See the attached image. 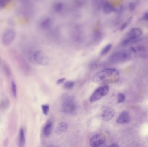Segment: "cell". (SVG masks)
<instances>
[{"label": "cell", "instance_id": "cell-28", "mask_svg": "<svg viewBox=\"0 0 148 147\" xmlns=\"http://www.w3.org/2000/svg\"><path fill=\"white\" fill-rule=\"evenodd\" d=\"M66 79L65 78H63L61 79H58L57 82H56V83L58 85L62 84L65 82Z\"/></svg>", "mask_w": 148, "mask_h": 147}, {"label": "cell", "instance_id": "cell-24", "mask_svg": "<svg viewBox=\"0 0 148 147\" xmlns=\"http://www.w3.org/2000/svg\"><path fill=\"white\" fill-rule=\"evenodd\" d=\"M11 0H0V9L4 8Z\"/></svg>", "mask_w": 148, "mask_h": 147}, {"label": "cell", "instance_id": "cell-25", "mask_svg": "<svg viewBox=\"0 0 148 147\" xmlns=\"http://www.w3.org/2000/svg\"><path fill=\"white\" fill-rule=\"evenodd\" d=\"M132 20V17H130L127 22L123 23V24L122 25V26H121L120 30H121V31H123L124 29H125V28L127 27V26H128L129 24L130 23V22H131Z\"/></svg>", "mask_w": 148, "mask_h": 147}, {"label": "cell", "instance_id": "cell-26", "mask_svg": "<svg viewBox=\"0 0 148 147\" xmlns=\"http://www.w3.org/2000/svg\"><path fill=\"white\" fill-rule=\"evenodd\" d=\"M3 67H4V70L6 72V74L8 75H9V76L11 75V71H10L9 67L7 65H5Z\"/></svg>", "mask_w": 148, "mask_h": 147}, {"label": "cell", "instance_id": "cell-5", "mask_svg": "<svg viewBox=\"0 0 148 147\" xmlns=\"http://www.w3.org/2000/svg\"><path fill=\"white\" fill-rule=\"evenodd\" d=\"M142 31L139 28H134L131 29L126 35L123 45H127L134 40L138 39L141 36Z\"/></svg>", "mask_w": 148, "mask_h": 147}, {"label": "cell", "instance_id": "cell-23", "mask_svg": "<svg viewBox=\"0 0 148 147\" xmlns=\"http://www.w3.org/2000/svg\"><path fill=\"white\" fill-rule=\"evenodd\" d=\"M102 38V34L100 31H97L94 34V40L96 41H99L101 40Z\"/></svg>", "mask_w": 148, "mask_h": 147}, {"label": "cell", "instance_id": "cell-19", "mask_svg": "<svg viewBox=\"0 0 148 147\" xmlns=\"http://www.w3.org/2000/svg\"><path fill=\"white\" fill-rule=\"evenodd\" d=\"M54 9L57 13L60 12L63 9V5L61 3H56L53 7Z\"/></svg>", "mask_w": 148, "mask_h": 147}, {"label": "cell", "instance_id": "cell-21", "mask_svg": "<svg viewBox=\"0 0 148 147\" xmlns=\"http://www.w3.org/2000/svg\"><path fill=\"white\" fill-rule=\"evenodd\" d=\"M42 112L45 115L47 116L48 114L49 111V107L48 104H43L41 106Z\"/></svg>", "mask_w": 148, "mask_h": 147}, {"label": "cell", "instance_id": "cell-16", "mask_svg": "<svg viewBox=\"0 0 148 147\" xmlns=\"http://www.w3.org/2000/svg\"><path fill=\"white\" fill-rule=\"evenodd\" d=\"M11 91L12 94L14 97H16L17 94V89L16 84L14 80L11 82Z\"/></svg>", "mask_w": 148, "mask_h": 147}, {"label": "cell", "instance_id": "cell-20", "mask_svg": "<svg viewBox=\"0 0 148 147\" xmlns=\"http://www.w3.org/2000/svg\"><path fill=\"white\" fill-rule=\"evenodd\" d=\"M126 99L125 95L123 93H119L117 95V103H122L125 102Z\"/></svg>", "mask_w": 148, "mask_h": 147}, {"label": "cell", "instance_id": "cell-6", "mask_svg": "<svg viewBox=\"0 0 148 147\" xmlns=\"http://www.w3.org/2000/svg\"><path fill=\"white\" fill-rule=\"evenodd\" d=\"M16 33L13 29H9L3 33L2 36L3 44L5 46H9L14 42L15 39Z\"/></svg>", "mask_w": 148, "mask_h": 147}, {"label": "cell", "instance_id": "cell-17", "mask_svg": "<svg viewBox=\"0 0 148 147\" xmlns=\"http://www.w3.org/2000/svg\"><path fill=\"white\" fill-rule=\"evenodd\" d=\"M10 105V102L8 99L3 100L0 103V108L2 110H5L8 108Z\"/></svg>", "mask_w": 148, "mask_h": 147}, {"label": "cell", "instance_id": "cell-4", "mask_svg": "<svg viewBox=\"0 0 148 147\" xmlns=\"http://www.w3.org/2000/svg\"><path fill=\"white\" fill-rule=\"evenodd\" d=\"M109 91V87L104 85L97 89L90 98V102H94L100 100L108 95Z\"/></svg>", "mask_w": 148, "mask_h": 147}, {"label": "cell", "instance_id": "cell-10", "mask_svg": "<svg viewBox=\"0 0 148 147\" xmlns=\"http://www.w3.org/2000/svg\"><path fill=\"white\" fill-rule=\"evenodd\" d=\"M130 115L128 112L127 111H123L117 117L116 123L120 124H127L130 122Z\"/></svg>", "mask_w": 148, "mask_h": 147}, {"label": "cell", "instance_id": "cell-2", "mask_svg": "<svg viewBox=\"0 0 148 147\" xmlns=\"http://www.w3.org/2000/svg\"><path fill=\"white\" fill-rule=\"evenodd\" d=\"M62 104V110L65 114L75 115L77 112V106L73 97L67 93H64L61 97Z\"/></svg>", "mask_w": 148, "mask_h": 147}, {"label": "cell", "instance_id": "cell-14", "mask_svg": "<svg viewBox=\"0 0 148 147\" xmlns=\"http://www.w3.org/2000/svg\"><path fill=\"white\" fill-rule=\"evenodd\" d=\"M51 24H52V21H51V19L49 18H46L44 19L41 22L40 28L43 30H46V29H48L51 26Z\"/></svg>", "mask_w": 148, "mask_h": 147}, {"label": "cell", "instance_id": "cell-22", "mask_svg": "<svg viewBox=\"0 0 148 147\" xmlns=\"http://www.w3.org/2000/svg\"><path fill=\"white\" fill-rule=\"evenodd\" d=\"M75 83L73 81H68L64 85V87L66 89H71L74 87Z\"/></svg>", "mask_w": 148, "mask_h": 147}, {"label": "cell", "instance_id": "cell-11", "mask_svg": "<svg viewBox=\"0 0 148 147\" xmlns=\"http://www.w3.org/2000/svg\"><path fill=\"white\" fill-rule=\"evenodd\" d=\"M26 144L25 132L22 128L20 129L18 135V144L19 146L23 147Z\"/></svg>", "mask_w": 148, "mask_h": 147}, {"label": "cell", "instance_id": "cell-8", "mask_svg": "<svg viewBox=\"0 0 148 147\" xmlns=\"http://www.w3.org/2000/svg\"><path fill=\"white\" fill-rule=\"evenodd\" d=\"M106 140L105 135L101 133L93 135L89 140L90 146L92 147L101 146Z\"/></svg>", "mask_w": 148, "mask_h": 147}, {"label": "cell", "instance_id": "cell-27", "mask_svg": "<svg viewBox=\"0 0 148 147\" xmlns=\"http://www.w3.org/2000/svg\"><path fill=\"white\" fill-rule=\"evenodd\" d=\"M129 9L130 11H133L135 9L136 6L134 3L131 2L129 4Z\"/></svg>", "mask_w": 148, "mask_h": 147}, {"label": "cell", "instance_id": "cell-12", "mask_svg": "<svg viewBox=\"0 0 148 147\" xmlns=\"http://www.w3.org/2000/svg\"><path fill=\"white\" fill-rule=\"evenodd\" d=\"M68 129V124L66 122H61L58 124L56 129V133L58 135L62 134Z\"/></svg>", "mask_w": 148, "mask_h": 147}, {"label": "cell", "instance_id": "cell-30", "mask_svg": "<svg viewBox=\"0 0 148 147\" xmlns=\"http://www.w3.org/2000/svg\"><path fill=\"white\" fill-rule=\"evenodd\" d=\"M110 147H119L118 144L116 143H113L109 146Z\"/></svg>", "mask_w": 148, "mask_h": 147}, {"label": "cell", "instance_id": "cell-18", "mask_svg": "<svg viewBox=\"0 0 148 147\" xmlns=\"http://www.w3.org/2000/svg\"><path fill=\"white\" fill-rule=\"evenodd\" d=\"M112 47V44H108V45H107L106 46L104 47L103 48L102 50L101 51V53H100L101 55H104L107 54L108 53V52L111 50Z\"/></svg>", "mask_w": 148, "mask_h": 147}, {"label": "cell", "instance_id": "cell-15", "mask_svg": "<svg viewBox=\"0 0 148 147\" xmlns=\"http://www.w3.org/2000/svg\"><path fill=\"white\" fill-rule=\"evenodd\" d=\"M115 10V8L113 5L109 2L104 3L103 6V11L105 14H109Z\"/></svg>", "mask_w": 148, "mask_h": 147}, {"label": "cell", "instance_id": "cell-3", "mask_svg": "<svg viewBox=\"0 0 148 147\" xmlns=\"http://www.w3.org/2000/svg\"><path fill=\"white\" fill-rule=\"evenodd\" d=\"M131 57V53L127 50H121L114 53L110 55L109 61L112 64L123 63L129 60Z\"/></svg>", "mask_w": 148, "mask_h": 147}, {"label": "cell", "instance_id": "cell-9", "mask_svg": "<svg viewBox=\"0 0 148 147\" xmlns=\"http://www.w3.org/2000/svg\"><path fill=\"white\" fill-rule=\"evenodd\" d=\"M114 111L113 109L109 107H104L103 109L101 117L103 120L108 122L114 117Z\"/></svg>", "mask_w": 148, "mask_h": 147}, {"label": "cell", "instance_id": "cell-7", "mask_svg": "<svg viewBox=\"0 0 148 147\" xmlns=\"http://www.w3.org/2000/svg\"><path fill=\"white\" fill-rule=\"evenodd\" d=\"M34 59L37 64L41 65H47L50 62V59L49 57L41 51H37L34 53Z\"/></svg>", "mask_w": 148, "mask_h": 147}, {"label": "cell", "instance_id": "cell-1", "mask_svg": "<svg viewBox=\"0 0 148 147\" xmlns=\"http://www.w3.org/2000/svg\"><path fill=\"white\" fill-rule=\"evenodd\" d=\"M120 78V73L116 69L108 68L94 75L92 80L96 83L106 84L116 83L119 81Z\"/></svg>", "mask_w": 148, "mask_h": 147}, {"label": "cell", "instance_id": "cell-13", "mask_svg": "<svg viewBox=\"0 0 148 147\" xmlns=\"http://www.w3.org/2000/svg\"><path fill=\"white\" fill-rule=\"evenodd\" d=\"M53 127V123L51 121H48L46 123L43 129V133L46 137H49L51 135Z\"/></svg>", "mask_w": 148, "mask_h": 147}, {"label": "cell", "instance_id": "cell-29", "mask_svg": "<svg viewBox=\"0 0 148 147\" xmlns=\"http://www.w3.org/2000/svg\"><path fill=\"white\" fill-rule=\"evenodd\" d=\"M143 19L145 20H148V11L144 14L143 16Z\"/></svg>", "mask_w": 148, "mask_h": 147}]
</instances>
